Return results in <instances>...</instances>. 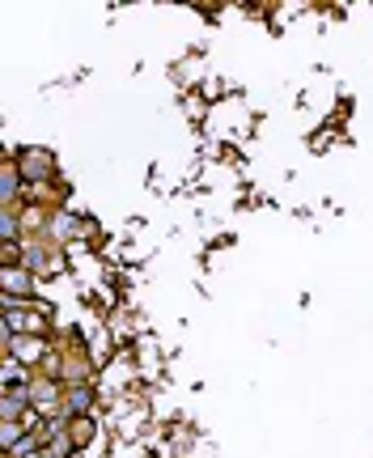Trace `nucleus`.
Here are the masks:
<instances>
[{"label": "nucleus", "mask_w": 373, "mask_h": 458, "mask_svg": "<svg viewBox=\"0 0 373 458\" xmlns=\"http://www.w3.org/2000/svg\"><path fill=\"white\" fill-rule=\"evenodd\" d=\"M43 458H51V454H47V450H43Z\"/></svg>", "instance_id": "ddd939ff"}, {"label": "nucleus", "mask_w": 373, "mask_h": 458, "mask_svg": "<svg viewBox=\"0 0 373 458\" xmlns=\"http://www.w3.org/2000/svg\"><path fill=\"white\" fill-rule=\"evenodd\" d=\"M26 433H30V428L21 425V420H0V442H4V450H13Z\"/></svg>", "instance_id": "9d476101"}, {"label": "nucleus", "mask_w": 373, "mask_h": 458, "mask_svg": "<svg viewBox=\"0 0 373 458\" xmlns=\"http://www.w3.org/2000/svg\"><path fill=\"white\" fill-rule=\"evenodd\" d=\"M199 94L208 102H221L229 94V85H221V77H204V85H199Z\"/></svg>", "instance_id": "f8f14e48"}, {"label": "nucleus", "mask_w": 373, "mask_h": 458, "mask_svg": "<svg viewBox=\"0 0 373 458\" xmlns=\"http://www.w3.org/2000/svg\"><path fill=\"white\" fill-rule=\"evenodd\" d=\"M182 111H187V119H191V123H204V119H208V111H212V102L195 89V94H182Z\"/></svg>", "instance_id": "6e6552de"}, {"label": "nucleus", "mask_w": 373, "mask_h": 458, "mask_svg": "<svg viewBox=\"0 0 373 458\" xmlns=\"http://www.w3.org/2000/svg\"><path fill=\"white\" fill-rule=\"evenodd\" d=\"M4 204H26V179H21V170H17L13 148L0 157V208H4Z\"/></svg>", "instance_id": "423d86ee"}, {"label": "nucleus", "mask_w": 373, "mask_h": 458, "mask_svg": "<svg viewBox=\"0 0 373 458\" xmlns=\"http://www.w3.org/2000/svg\"><path fill=\"white\" fill-rule=\"evenodd\" d=\"M102 408H106V394L97 382H64L60 416H102Z\"/></svg>", "instance_id": "7ed1b4c3"}, {"label": "nucleus", "mask_w": 373, "mask_h": 458, "mask_svg": "<svg viewBox=\"0 0 373 458\" xmlns=\"http://www.w3.org/2000/svg\"><path fill=\"white\" fill-rule=\"evenodd\" d=\"M331 140H340V131H335V123L326 119L323 128H318L314 136H309V148H314V153H326V145H331Z\"/></svg>", "instance_id": "9b49d317"}, {"label": "nucleus", "mask_w": 373, "mask_h": 458, "mask_svg": "<svg viewBox=\"0 0 373 458\" xmlns=\"http://www.w3.org/2000/svg\"><path fill=\"white\" fill-rule=\"evenodd\" d=\"M34 408L30 399V382H17V386H0V420H26V411Z\"/></svg>", "instance_id": "0eeeda50"}, {"label": "nucleus", "mask_w": 373, "mask_h": 458, "mask_svg": "<svg viewBox=\"0 0 373 458\" xmlns=\"http://www.w3.org/2000/svg\"><path fill=\"white\" fill-rule=\"evenodd\" d=\"M64 437L77 450V458L89 454L102 437V416H64Z\"/></svg>", "instance_id": "20e7f679"}, {"label": "nucleus", "mask_w": 373, "mask_h": 458, "mask_svg": "<svg viewBox=\"0 0 373 458\" xmlns=\"http://www.w3.org/2000/svg\"><path fill=\"white\" fill-rule=\"evenodd\" d=\"M13 157H17V170H21L26 187H43V182H55V179H60V157H55L51 148H43V145H21V148H13Z\"/></svg>", "instance_id": "f03ea898"}, {"label": "nucleus", "mask_w": 373, "mask_h": 458, "mask_svg": "<svg viewBox=\"0 0 373 458\" xmlns=\"http://www.w3.org/2000/svg\"><path fill=\"white\" fill-rule=\"evenodd\" d=\"M4 458H43V442H38L34 433H26L13 450H4Z\"/></svg>", "instance_id": "1a4fd4ad"}, {"label": "nucleus", "mask_w": 373, "mask_h": 458, "mask_svg": "<svg viewBox=\"0 0 373 458\" xmlns=\"http://www.w3.org/2000/svg\"><path fill=\"white\" fill-rule=\"evenodd\" d=\"M38 284L64 276L68 272V246L51 242V238H26V263H21Z\"/></svg>", "instance_id": "f257e3e1"}, {"label": "nucleus", "mask_w": 373, "mask_h": 458, "mask_svg": "<svg viewBox=\"0 0 373 458\" xmlns=\"http://www.w3.org/2000/svg\"><path fill=\"white\" fill-rule=\"evenodd\" d=\"M0 297L4 301H30V297H38V280L26 267H0Z\"/></svg>", "instance_id": "39448f33"}]
</instances>
